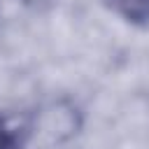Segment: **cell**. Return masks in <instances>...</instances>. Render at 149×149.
<instances>
[{"label":"cell","instance_id":"1","mask_svg":"<svg viewBox=\"0 0 149 149\" xmlns=\"http://www.w3.org/2000/svg\"><path fill=\"white\" fill-rule=\"evenodd\" d=\"M119 9L133 19V21H142V19H149V0H116Z\"/></svg>","mask_w":149,"mask_h":149}]
</instances>
